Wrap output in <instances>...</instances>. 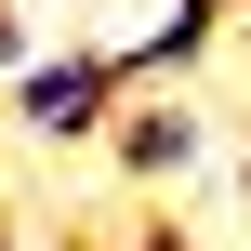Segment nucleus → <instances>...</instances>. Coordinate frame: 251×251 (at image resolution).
Here are the masks:
<instances>
[{"instance_id": "1", "label": "nucleus", "mask_w": 251, "mask_h": 251, "mask_svg": "<svg viewBox=\"0 0 251 251\" xmlns=\"http://www.w3.org/2000/svg\"><path fill=\"white\" fill-rule=\"evenodd\" d=\"M0 93H13V119H26L40 146H79V132H106V119H119V93H132V79H119V53H26Z\"/></svg>"}, {"instance_id": "3", "label": "nucleus", "mask_w": 251, "mask_h": 251, "mask_svg": "<svg viewBox=\"0 0 251 251\" xmlns=\"http://www.w3.org/2000/svg\"><path fill=\"white\" fill-rule=\"evenodd\" d=\"M26 53H40V40H26V0H0V79H13Z\"/></svg>"}, {"instance_id": "4", "label": "nucleus", "mask_w": 251, "mask_h": 251, "mask_svg": "<svg viewBox=\"0 0 251 251\" xmlns=\"http://www.w3.org/2000/svg\"><path fill=\"white\" fill-rule=\"evenodd\" d=\"M119 251H199V238H185V225H132Z\"/></svg>"}, {"instance_id": "5", "label": "nucleus", "mask_w": 251, "mask_h": 251, "mask_svg": "<svg viewBox=\"0 0 251 251\" xmlns=\"http://www.w3.org/2000/svg\"><path fill=\"white\" fill-rule=\"evenodd\" d=\"M0 251H26V238H13V212H0Z\"/></svg>"}, {"instance_id": "2", "label": "nucleus", "mask_w": 251, "mask_h": 251, "mask_svg": "<svg viewBox=\"0 0 251 251\" xmlns=\"http://www.w3.org/2000/svg\"><path fill=\"white\" fill-rule=\"evenodd\" d=\"M106 159H119L132 185H185V172L212 159V119H199L185 93H119V119H106Z\"/></svg>"}]
</instances>
